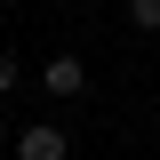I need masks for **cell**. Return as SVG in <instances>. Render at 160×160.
<instances>
[{"instance_id":"obj_1","label":"cell","mask_w":160,"mask_h":160,"mask_svg":"<svg viewBox=\"0 0 160 160\" xmlns=\"http://www.w3.org/2000/svg\"><path fill=\"white\" fill-rule=\"evenodd\" d=\"M16 160H72V136L40 120V128H24V136H16Z\"/></svg>"},{"instance_id":"obj_2","label":"cell","mask_w":160,"mask_h":160,"mask_svg":"<svg viewBox=\"0 0 160 160\" xmlns=\"http://www.w3.org/2000/svg\"><path fill=\"white\" fill-rule=\"evenodd\" d=\"M48 96H88V64L80 56H48Z\"/></svg>"},{"instance_id":"obj_3","label":"cell","mask_w":160,"mask_h":160,"mask_svg":"<svg viewBox=\"0 0 160 160\" xmlns=\"http://www.w3.org/2000/svg\"><path fill=\"white\" fill-rule=\"evenodd\" d=\"M128 24L136 32H160V0H128Z\"/></svg>"},{"instance_id":"obj_4","label":"cell","mask_w":160,"mask_h":160,"mask_svg":"<svg viewBox=\"0 0 160 160\" xmlns=\"http://www.w3.org/2000/svg\"><path fill=\"white\" fill-rule=\"evenodd\" d=\"M8 88H16V56L0 48V96H8Z\"/></svg>"}]
</instances>
